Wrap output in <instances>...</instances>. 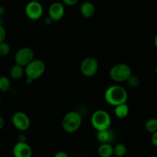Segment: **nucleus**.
<instances>
[{
    "mask_svg": "<svg viewBox=\"0 0 157 157\" xmlns=\"http://www.w3.org/2000/svg\"><path fill=\"white\" fill-rule=\"evenodd\" d=\"M104 97L107 104L116 106L123 103H127L128 100V92L123 86L120 85H113L106 89Z\"/></svg>",
    "mask_w": 157,
    "mask_h": 157,
    "instance_id": "f257e3e1",
    "label": "nucleus"
},
{
    "mask_svg": "<svg viewBox=\"0 0 157 157\" xmlns=\"http://www.w3.org/2000/svg\"><path fill=\"white\" fill-rule=\"evenodd\" d=\"M1 103H2V98L1 96H0V104H1Z\"/></svg>",
    "mask_w": 157,
    "mask_h": 157,
    "instance_id": "7c9ffc66",
    "label": "nucleus"
},
{
    "mask_svg": "<svg viewBox=\"0 0 157 157\" xmlns=\"http://www.w3.org/2000/svg\"><path fill=\"white\" fill-rule=\"evenodd\" d=\"M63 3L67 6H74L77 5L78 2V0H62Z\"/></svg>",
    "mask_w": 157,
    "mask_h": 157,
    "instance_id": "5701e85b",
    "label": "nucleus"
},
{
    "mask_svg": "<svg viewBox=\"0 0 157 157\" xmlns=\"http://www.w3.org/2000/svg\"><path fill=\"white\" fill-rule=\"evenodd\" d=\"M97 139L100 143H110L113 139V133L110 129L98 131Z\"/></svg>",
    "mask_w": 157,
    "mask_h": 157,
    "instance_id": "ddd939ff",
    "label": "nucleus"
},
{
    "mask_svg": "<svg viewBox=\"0 0 157 157\" xmlns=\"http://www.w3.org/2000/svg\"><path fill=\"white\" fill-rule=\"evenodd\" d=\"M90 123L96 131H101L110 128L112 119L110 114L104 109L94 111L90 117Z\"/></svg>",
    "mask_w": 157,
    "mask_h": 157,
    "instance_id": "f03ea898",
    "label": "nucleus"
},
{
    "mask_svg": "<svg viewBox=\"0 0 157 157\" xmlns=\"http://www.w3.org/2000/svg\"><path fill=\"white\" fill-rule=\"evenodd\" d=\"M24 70L26 78L35 81L44 75L46 70L45 63L41 59L34 58L27 66H25Z\"/></svg>",
    "mask_w": 157,
    "mask_h": 157,
    "instance_id": "39448f33",
    "label": "nucleus"
},
{
    "mask_svg": "<svg viewBox=\"0 0 157 157\" xmlns=\"http://www.w3.org/2000/svg\"><path fill=\"white\" fill-rule=\"evenodd\" d=\"M54 157H69L68 154L64 151H59V152H56L54 155Z\"/></svg>",
    "mask_w": 157,
    "mask_h": 157,
    "instance_id": "393cba45",
    "label": "nucleus"
},
{
    "mask_svg": "<svg viewBox=\"0 0 157 157\" xmlns=\"http://www.w3.org/2000/svg\"><path fill=\"white\" fill-rule=\"evenodd\" d=\"M80 12L84 18H90L95 13V6L91 2H84L80 7Z\"/></svg>",
    "mask_w": 157,
    "mask_h": 157,
    "instance_id": "f8f14e48",
    "label": "nucleus"
},
{
    "mask_svg": "<svg viewBox=\"0 0 157 157\" xmlns=\"http://www.w3.org/2000/svg\"><path fill=\"white\" fill-rule=\"evenodd\" d=\"M151 143L155 147L157 148V131L152 133L151 135Z\"/></svg>",
    "mask_w": 157,
    "mask_h": 157,
    "instance_id": "b1692460",
    "label": "nucleus"
},
{
    "mask_svg": "<svg viewBox=\"0 0 157 157\" xmlns=\"http://www.w3.org/2000/svg\"><path fill=\"white\" fill-rule=\"evenodd\" d=\"M127 146L122 143H118L113 146V156L124 157L127 154Z\"/></svg>",
    "mask_w": 157,
    "mask_h": 157,
    "instance_id": "f3484780",
    "label": "nucleus"
},
{
    "mask_svg": "<svg viewBox=\"0 0 157 157\" xmlns=\"http://www.w3.org/2000/svg\"><path fill=\"white\" fill-rule=\"evenodd\" d=\"M11 89V81L9 78L6 75L0 76V91L2 92H7Z\"/></svg>",
    "mask_w": 157,
    "mask_h": 157,
    "instance_id": "6ab92c4d",
    "label": "nucleus"
},
{
    "mask_svg": "<svg viewBox=\"0 0 157 157\" xmlns=\"http://www.w3.org/2000/svg\"><path fill=\"white\" fill-rule=\"evenodd\" d=\"M25 13L28 18L32 21H37L42 17L44 8L41 2L36 0H32L26 4Z\"/></svg>",
    "mask_w": 157,
    "mask_h": 157,
    "instance_id": "0eeeda50",
    "label": "nucleus"
},
{
    "mask_svg": "<svg viewBox=\"0 0 157 157\" xmlns=\"http://www.w3.org/2000/svg\"><path fill=\"white\" fill-rule=\"evenodd\" d=\"M156 92H157V84H156Z\"/></svg>",
    "mask_w": 157,
    "mask_h": 157,
    "instance_id": "2f4dec72",
    "label": "nucleus"
},
{
    "mask_svg": "<svg viewBox=\"0 0 157 157\" xmlns=\"http://www.w3.org/2000/svg\"><path fill=\"white\" fill-rule=\"evenodd\" d=\"M133 74L132 69L129 65L124 62L117 63L110 69L109 75L112 81L117 83L127 82L129 77Z\"/></svg>",
    "mask_w": 157,
    "mask_h": 157,
    "instance_id": "20e7f679",
    "label": "nucleus"
},
{
    "mask_svg": "<svg viewBox=\"0 0 157 157\" xmlns=\"http://www.w3.org/2000/svg\"><path fill=\"white\" fill-rule=\"evenodd\" d=\"M127 83L130 87L135 89V88H137L140 86V78L137 75H135L132 74L129 77L128 79L127 80Z\"/></svg>",
    "mask_w": 157,
    "mask_h": 157,
    "instance_id": "aec40b11",
    "label": "nucleus"
},
{
    "mask_svg": "<svg viewBox=\"0 0 157 157\" xmlns=\"http://www.w3.org/2000/svg\"><path fill=\"white\" fill-rule=\"evenodd\" d=\"M11 47L9 43L6 41L0 43V55L1 56H7L10 53Z\"/></svg>",
    "mask_w": 157,
    "mask_h": 157,
    "instance_id": "412c9836",
    "label": "nucleus"
},
{
    "mask_svg": "<svg viewBox=\"0 0 157 157\" xmlns=\"http://www.w3.org/2000/svg\"><path fill=\"white\" fill-rule=\"evenodd\" d=\"M98 69H99V63L98 59L91 56L84 58L80 66L81 74L87 78L94 76L98 72Z\"/></svg>",
    "mask_w": 157,
    "mask_h": 157,
    "instance_id": "423d86ee",
    "label": "nucleus"
},
{
    "mask_svg": "<svg viewBox=\"0 0 157 157\" xmlns=\"http://www.w3.org/2000/svg\"><path fill=\"white\" fill-rule=\"evenodd\" d=\"M130 108L127 103L117 105L114 106V114L118 119H124L129 115Z\"/></svg>",
    "mask_w": 157,
    "mask_h": 157,
    "instance_id": "2eb2a0df",
    "label": "nucleus"
},
{
    "mask_svg": "<svg viewBox=\"0 0 157 157\" xmlns=\"http://www.w3.org/2000/svg\"><path fill=\"white\" fill-rule=\"evenodd\" d=\"M5 124H6V122H5V119L2 118V117L0 116V130L4 128Z\"/></svg>",
    "mask_w": 157,
    "mask_h": 157,
    "instance_id": "a878e982",
    "label": "nucleus"
},
{
    "mask_svg": "<svg viewBox=\"0 0 157 157\" xmlns=\"http://www.w3.org/2000/svg\"><path fill=\"white\" fill-rule=\"evenodd\" d=\"M25 75V70L23 66L15 64L11 67L9 71V75L14 80H18L23 77Z\"/></svg>",
    "mask_w": 157,
    "mask_h": 157,
    "instance_id": "dca6fc26",
    "label": "nucleus"
},
{
    "mask_svg": "<svg viewBox=\"0 0 157 157\" xmlns=\"http://www.w3.org/2000/svg\"><path fill=\"white\" fill-rule=\"evenodd\" d=\"M14 157H32V149L26 142H17L12 149Z\"/></svg>",
    "mask_w": 157,
    "mask_h": 157,
    "instance_id": "9d476101",
    "label": "nucleus"
},
{
    "mask_svg": "<svg viewBox=\"0 0 157 157\" xmlns=\"http://www.w3.org/2000/svg\"><path fill=\"white\" fill-rule=\"evenodd\" d=\"M35 58V53L30 47H21L16 51L14 55L15 64L25 67Z\"/></svg>",
    "mask_w": 157,
    "mask_h": 157,
    "instance_id": "1a4fd4ad",
    "label": "nucleus"
},
{
    "mask_svg": "<svg viewBox=\"0 0 157 157\" xmlns=\"http://www.w3.org/2000/svg\"><path fill=\"white\" fill-rule=\"evenodd\" d=\"M82 123L81 115L77 111H70L64 115L61 122L62 129L67 133H74L80 129Z\"/></svg>",
    "mask_w": 157,
    "mask_h": 157,
    "instance_id": "7ed1b4c3",
    "label": "nucleus"
},
{
    "mask_svg": "<svg viewBox=\"0 0 157 157\" xmlns=\"http://www.w3.org/2000/svg\"><path fill=\"white\" fill-rule=\"evenodd\" d=\"M65 13L64 6L59 2L52 3L48 8V17L53 22H58L64 17Z\"/></svg>",
    "mask_w": 157,
    "mask_h": 157,
    "instance_id": "9b49d317",
    "label": "nucleus"
},
{
    "mask_svg": "<svg viewBox=\"0 0 157 157\" xmlns=\"http://www.w3.org/2000/svg\"><path fill=\"white\" fill-rule=\"evenodd\" d=\"M12 123L14 127L20 132L27 131L31 126L30 117L22 111L15 112L12 116Z\"/></svg>",
    "mask_w": 157,
    "mask_h": 157,
    "instance_id": "6e6552de",
    "label": "nucleus"
},
{
    "mask_svg": "<svg viewBox=\"0 0 157 157\" xmlns=\"http://www.w3.org/2000/svg\"><path fill=\"white\" fill-rule=\"evenodd\" d=\"M52 22H53V21H52V18H49V17H48V18H46L45 19H44V24L45 25H51Z\"/></svg>",
    "mask_w": 157,
    "mask_h": 157,
    "instance_id": "cd10ccee",
    "label": "nucleus"
},
{
    "mask_svg": "<svg viewBox=\"0 0 157 157\" xmlns=\"http://www.w3.org/2000/svg\"><path fill=\"white\" fill-rule=\"evenodd\" d=\"M112 157H116V156H112Z\"/></svg>",
    "mask_w": 157,
    "mask_h": 157,
    "instance_id": "473e14b6",
    "label": "nucleus"
},
{
    "mask_svg": "<svg viewBox=\"0 0 157 157\" xmlns=\"http://www.w3.org/2000/svg\"><path fill=\"white\" fill-rule=\"evenodd\" d=\"M144 128L147 130V132L150 133H153L157 131V119L156 118H150L146 121Z\"/></svg>",
    "mask_w": 157,
    "mask_h": 157,
    "instance_id": "a211bd4d",
    "label": "nucleus"
},
{
    "mask_svg": "<svg viewBox=\"0 0 157 157\" xmlns=\"http://www.w3.org/2000/svg\"><path fill=\"white\" fill-rule=\"evenodd\" d=\"M100 157L113 156V146L110 143H101L98 149Z\"/></svg>",
    "mask_w": 157,
    "mask_h": 157,
    "instance_id": "4468645a",
    "label": "nucleus"
},
{
    "mask_svg": "<svg viewBox=\"0 0 157 157\" xmlns=\"http://www.w3.org/2000/svg\"><path fill=\"white\" fill-rule=\"evenodd\" d=\"M6 38V30L2 25H0V43L5 42Z\"/></svg>",
    "mask_w": 157,
    "mask_h": 157,
    "instance_id": "4be33fe9",
    "label": "nucleus"
},
{
    "mask_svg": "<svg viewBox=\"0 0 157 157\" xmlns=\"http://www.w3.org/2000/svg\"><path fill=\"white\" fill-rule=\"evenodd\" d=\"M18 142H26V136L24 134H21L18 136Z\"/></svg>",
    "mask_w": 157,
    "mask_h": 157,
    "instance_id": "bb28decb",
    "label": "nucleus"
},
{
    "mask_svg": "<svg viewBox=\"0 0 157 157\" xmlns=\"http://www.w3.org/2000/svg\"><path fill=\"white\" fill-rule=\"evenodd\" d=\"M155 72H156V74L157 75V66H156V68H155Z\"/></svg>",
    "mask_w": 157,
    "mask_h": 157,
    "instance_id": "c756f323",
    "label": "nucleus"
},
{
    "mask_svg": "<svg viewBox=\"0 0 157 157\" xmlns=\"http://www.w3.org/2000/svg\"><path fill=\"white\" fill-rule=\"evenodd\" d=\"M153 43H154V46L157 50V33L155 35L154 39H153Z\"/></svg>",
    "mask_w": 157,
    "mask_h": 157,
    "instance_id": "c85d7f7f",
    "label": "nucleus"
}]
</instances>
